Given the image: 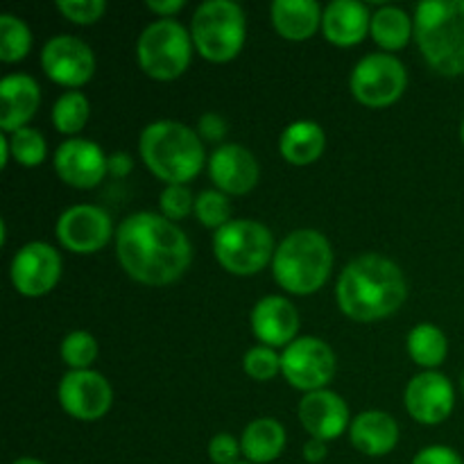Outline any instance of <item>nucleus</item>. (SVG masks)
<instances>
[{"label": "nucleus", "instance_id": "nucleus-41", "mask_svg": "<svg viewBox=\"0 0 464 464\" xmlns=\"http://www.w3.org/2000/svg\"><path fill=\"white\" fill-rule=\"evenodd\" d=\"M131 157L125 152H116L109 157V172H111L113 177H125L127 172H131Z\"/></svg>", "mask_w": 464, "mask_h": 464}, {"label": "nucleus", "instance_id": "nucleus-46", "mask_svg": "<svg viewBox=\"0 0 464 464\" xmlns=\"http://www.w3.org/2000/svg\"><path fill=\"white\" fill-rule=\"evenodd\" d=\"M462 390H464V376H462Z\"/></svg>", "mask_w": 464, "mask_h": 464}, {"label": "nucleus", "instance_id": "nucleus-19", "mask_svg": "<svg viewBox=\"0 0 464 464\" xmlns=\"http://www.w3.org/2000/svg\"><path fill=\"white\" fill-rule=\"evenodd\" d=\"M299 331L297 308L290 299L270 295L263 297L252 311V334L263 343V347H288L295 343Z\"/></svg>", "mask_w": 464, "mask_h": 464}, {"label": "nucleus", "instance_id": "nucleus-18", "mask_svg": "<svg viewBox=\"0 0 464 464\" xmlns=\"http://www.w3.org/2000/svg\"><path fill=\"white\" fill-rule=\"evenodd\" d=\"M299 421L308 435L322 442L338 440L349 429V406L331 390L308 392L299 403Z\"/></svg>", "mask_w": 464, "mask_h": 464}, {"label": "nucleus", "instance_id": "nucleus-22", "mask_svg": "<svg viewBox=\"0 0 464 464\" xmlns=\"http://www.w3.org/2000/svg\"><path fill=\"white\" fill-rule=\"evenodd\" d=\"M352 444L372 458L388 456L399 444V424L383 411H365L349 426Z\"/></svg>", "mask_w": 464, "mask_h": 464}, {"label": "nucleus", "instance_id": "nucleus-16", "mask_svg": "<svg viewBox=\"0 0 464 464\" xmlns=\"http://www.w3.org/2000/svg\"><path fill=\"white\" fill-rule=\"evenodd\" d=\"M456 406L451 381L440 372H421L406 388V411L420 424L435 426L449 420Z\"/></svg>", "mask_w": 464, "mask_h": 464}, {"label": "nucleus", "instance_id": "nucleus-25", "mask_svg": "<svg viewBox=\"0 0 464 464\" xmlns=\"http://www.w3.org/2000/svg\"><path fill=\"white\" fill-rule=\"evenodd\" d=\"M240 449L247 462L267 464L284 453L285 429L272 417H261L247 424L240 438Z\"/></svg>", "mask_w": 464, "mask_h": 464}, {"label": "nucleus", "instance_id": "nucleus-24", "mask_svg": "<svg viewBox=\"0 0 464 464\" xmlns=\"http://www.w3.org/2000/svg\"><path fill=\"white\" fill-rule=\"evenodd\" d=\"M326 134L315 121L290 122L279 139L281 157L293 166H311L324 154Z\"/></svg>", "mask_w": 464, "mask_h": 464}, {"label": "nucleus", "instance_id": "nucleus-28", "mask_svg": "<svg viewBox=\"0 0 464 464\" xmlns=\"http://www.w3.org/2000/svg\"><path fill=\"white\" fill-rule=\"evenodd\" d=\"M91 116V104L80 91H66L53 107V122L62 134H80Z\"/></svg>", "mask_w": 464, "mask_h": 464}, {"label": "nucleus", "instance_id": "nucleus-44", "mask_svg": "<svg viewBox=\"0 0 464 464\" xmlns=\"http://www.w3.org/2000/svg\"><path fill=\"white\" fill-rule=\"evenodd\" d=\"M460 136H462V145H464V121H462V130H460Z\"/></svg>", "mask_w": 464, "mask_h": 464}, {"label": "nucleus", "instance_id": "nucleus-12", "mask_svg": "<svg viewBox=\"0 0 464 464\" xmlns=\"http://www.w3.org/2000/svg\"><path fill=\"white\" fill-rule=\"evenodd\" d=\"M63 412L72 420L98 421L113 403L111 383L95 370L68 372L57 390Z\"/></svg>", "mask_w": 464, "mask_h": 464}, {"label": "nucleus", "instance_id": "nucleus-17", "mask_svg": "<svg viewBox=\"0 0 464 464\" xmlns=\"http://www.w3.org/2000/svg\"><path fill=\"white\" fill-rule=\"evenodd\" d=\"M258 161L243 145H220L208 159V177L225 195H247L258 184Z\"/></svg>", "mask_w": 464, "mask_h": 464}, {"label": "nucleus", "instance_id": "nucleus-4", "mask_svg": "<svg viewBox=\"0 0 464 464\" xmlns=\"http://www.w3.org/2000/svg\"><path fill=\"white\" fill-rule=\"evenodd\" d=\"M415 39L440 75L464 72V0H426L417 5Z\"/></svg>", "mask_w": 464, "mask_h": 464}, {"label": "nucleus", "instance_id": "nucleus-33", "mask_svg": "<svg viewBox=\"0 0 464 464\" xmlns=\"http://www.w3.org/2000/svg\"><path fill=\"white\" fill-rule=\"evenodd\" d=\"M245 374L254 381H270L281 372V356L272 347H252L243 358Z\"/></svg>", "mask_w": 464, "mask_h": 464}, {"label": "nucleus", "instance_id": "nucleus-20", "mask_svg": "<svg viewBox=\"0 0 464 464\" xmlns=\"http://www.w3.org/2000/svg\"><path fill=\"white\" fill-rule=\"evenodd\" d=\"M41 104V89L34 77L14 72L0 82V127L3 134L27 127Z\"/></svg>", "mask_w": 464, "mask_h": 464}, {"label": "nucleus", "instance_id": "nucleus-23", "mask_svg": "<svg viewBox=\"0 0 464 464\" xmlns=\"http://www.w3.org/2000/svg\"><path fill=\"white\" fill-rule=\"evenodd\" d=\"M322 7L315 0H275L272 25L285 41H306L322 27Z\"/></svg>", "mask_w": 464, "mask_h": 464}, {"label": "nucleus", "instance_id": "nucleus-11", "mask_svg": "<svg viewBox=\"0 0 464 464\" xmlns=\"http://www.w3.org/2000/svg\"><path fill=\"white\" fill-rule=\"evenodd\" d=\"M9 276L23 297H45L62 279V256L48 243H27L12 258Z\"/></svg>", "mask_w": 464, "mask_h": 464}, {"label": "nucleus", "instance_id": "nucleus-1", "mask_svg": "<svg viewBox=\"0 0 464 464\" xmlns=\"http://www.w3.org/2000/svg\"><path fill=\"white\" fill-rule=\"evenodd\" d=\"M116 254L127 276L157 288L184 276L193 261V245L166 216L140 211L118 227Z\"/></svg>", "mask_w": 464, "mask_h": 464}, {"label": "nucleus", "instance_id": "nucleus-21", "mask_svg": "<svg viewBox=\"0 0 464 464\" xmlns=\"http://www.w3.org/2000/svg\"><path fill=\"white\" fill-rule=\"evenodd\" d=\"M372 14L370 9L356 0H334L326 5L322 14V32L326 41L340 48H352L361 44L365 34L370 32Z\"/></svg>", "mask_w": 464, "mask_h": 464}, {"label": "nucleus", "instance_id": "nucleus-36", "mask_svg": "<svg viewBox=\"0 0 464 464\" xmlns=\"http://www.w3.org/2000/svg\"><path fill=\"white\" fill-rule=\"evenodd\" d=\"M243 453L240 442H236L234 435L229 433H218L208 442V458L213 464H236L238 456Z\"/></svg>", "mask_w": 464, "mask_h": 464}, {"label": "nucleus", "instance_id": "nucleus-15", "mask_svg": "<svg viewBox=\"0 0 464 464\" xmlns=\"http://www.w3.org/2000/svg\"><path fill=\"white\" fill-rule=\"evenodd\" d=\"M54 170L72 188H93L109 172V159L98 143L86 139L63 140L54 152Z\"/></svg>", "mask_w": 464, "mask_h": 464}, {"label": "nucleus", "instance_id": "nucleus-31", "mask_svg": "<svg viewBox=\"0 0 464 464\" xmlns=\"http://www.w3.org/2000/svg\"><path fill=\"white\" fill-rule=\"evenodd\" d=\"M195 218L208 229H222L231 222V202L220 190H202L195 198Z\"/></svg>", "mask_w": 464, "mask_h": 464}, {"label": "nucleus", "instance_id": "nucleus-10", "mask_svg": "<svg viewBox=\"0 0 464 464\" xmlns=\"http://www.w3.org/2000/svg\"><path fill=\"white\" fill-rule=\"evenodd\" d=\"M281 374L293 388L306 394L326 390L335 374L334 349L313 335L297 338L281 353Z\"/></svg>", "mask_w": 464, "mask_h": 464}, {"label": "nucleus", "instance_id": "nucleus-35", "mask_svg": "<svg viewBox=\"0 0 464 464\" xmlns=\"http://www.w3.org/2000/svg\"><path fill=\"white\" fill-rule=\"evenodd\" d=\"M57 9L71 23H77V25H93L107 12V3L104 0H59Z\"/></svg>", "mask_w": 464, "mask_h": 464}, {"label": "nucleus", "instance_id": "nucleus-32", "mask_svg": "<svg viewBox=\"0 0 464 464\" xmlns=\"http://www.w3.org/2000/svg\"><path fill=\"white\" fill-rule=\"evenodd\" d=\"M98 358V343L86 331H72L62 340V361L75 370H91L93 361Z\"/></svg>", "mask_w": 464, "mask_h": 464}, {"label": "nucleus", "instance_id": "nucleus-5", "mask_svg": "<svg viewBox=\"0 0 464 464\" xmlns=\"http://www.w3.org/2000/svg\"><path fill=\"white\" fill-rule=\"evenodd\" d=\"M334 249L315 229H297L285 236L272 258L276 284L290 295H313L329 281Z\"/></svg>", "mask_w": 464, "mask_h": 464}, {"label": "nucleus", "instance_id": "nucleus-40", "mask_svg": "<svg viewBox=\"0 0 464 464\" xmlns=\"http://www.w3.org/2000/svg\"><path fill=\"white\" fill-rule=\"evenodd\" d=\"M326 442H322V440H315L311 438L306 444H304V460L311 462V464H317L322 462L326 458Z\"/></svg>", "mask_w": 464, "mask_h": 464}, {"label": "nucleus", "instance_id": "nucleus-27", "mask_svg": "<svg viewBox=\"0 0 464 464\" xmlns=\"http://www.w3.org/2000/svg\"><path fill=\"white\" fill-rule=\"evenodd\" d=\"M408 353H411L417 365L426 367V372H430L447 361L449 340L440 326L424 322V324H417L408 334Z\"/></svg>", "mask_w": 464, "mask_h": 464}, {"label": "nucleus", "instance_id": "nucleus-26", "mask_svg": "<svg viewBox=\"0 0 464 464\" xmlns=\"http://www.w3.org/2000/svg\"><path fill=\"white\" fill-rule=\"evenodd\" d=\"M370 32L381 48L394 53V50L406 48L408 41L412 39V34H415V18L408 16L403 9L385 5L379 12L372 14Z\"/></svg>", "mask_w": 464, "mask_h": 464}, {"label": "nucleus", "instance_id": "nucleus-13", "mask_svg": "<svg viewBox=\"0 0 464 464\" xmlns=\"http://www.w3.org/2000/svg\"><path fill=\"white\" fill-rule=\"evenodd\" d=\"M44 72L57 84L77 89L84 86L95 72V54L91 45L71 34L53 36L41 50Z\"/></svg>", "mask_w": 464, "mask_h": 464}, {"label": "nucleus", "instance_id": "nucleus-8", "mask_svg": "<svg viewBox=\"0 0 464 464\" xmlns=\"http://www.w3.org/2000/svg\"><path fill=\"white\" fill-rule=\"evenodd\" d=\"M275 238L256 220H231L213 236V254L236 276L258 275L275 258Z\"/></svg>", "mask_w": 464, "mask_h": 464}, {"label": "nucleus", "instance_id": "nucleus-37", "mask_svg": "<svg viewBox=\"0 0 464 464\" xmlns=\"http://www.w3.org/2000/svg\"><path fill=\"white\" fill-rule=\"evenodd\" d=\"M227 121L220 116V113H204L202 118L198 121V134L202 136L204 140H208V143H218V140H222L227 136Z\"/></svg>", "mask_w": 464, "mask_h": 464}, {"label": "nucleus", "instance_id": "nucleus-38", "mask_svg": "<svg viewBox=\"0 0 464 464\" xmlns=\"http://www.w3.org/2000/svg\"><path fill=\"white\" fill-rule=\"evenodd\" d=\"M412 464H464V462L451 447L435 444V447L421 449V451L415 456V460H412Z\"/></svg>", "mask_w": 464, "mask_h": 464}, {"label": "nucleus", "instance_id": "nucleus-34", "mask_svg": "<svg viewBox=\"0 0 464 464\" xmlns=\"http://www.w3.org/2000/svg\"><path fill=\"white\" fill-rule=\"evenodd\" d=\"M159 207L168 220L177 222L195 213V198L186 184H170L161 190Z\"/></svg>", "mask_w": 464, "mask_h": 464}, {"label": "nucleus", "instance_id": "nucleus-42", "mask_svg": "<svg viewBox=\"0 0 464 464\" xmlns=\"http://www.w3.org/2000/svg\"><path fill=\"white\" fill-rule=\"evenodd\" d=\"M0 168H7V163H9V157H12V150H9V139H7V134H3L0 136Z\"/></svg>", "mask_w": 464, "mask_h": 464}, {"label": "nucleus", "instance_id": "nucleus-29", "mask_svg": "<svg viewBox=\"0 0 464 464\" xmlns=\"http://www.w3.org/2000/svg\"><path fill=\"white\" fill-rule=\"evenodd\" d=\"M32 48V32L14 14L0 16V62L16 63L27 57Z\"/></svg>", "mask_w": 464, "mask_h": 464}, {"label": "nucleus", "instance_id": "nucleus-3", "mask_svg": "<svg viewBox=\"0 0 464 464\" xmlns=\"http://www.w3.org/2000/svg\"><path fill=\"white\" fill-rule=\"evenodd\" d=\"M139 152L154 177L170 184H186L204 168L199 134L184 122H150L139 139Z\"/></svg>", "mask_w": 464, "mask_h": 464}, {"label": "nucleus", "instance_id": "nucleus-14", "mask_svg": "<svg viewBox=\"0 0 464 464\" xmlns=\"http://www.w3.org/2000/svg\"><path fill=\"white\" fill-rule=\"evenodd\" d=\"M111 218L93 204H75L57 220V238L68 252L95 254L111 240Z\"/></svg>", "mask_w": 464, "mask_h": 464}, {"label": "nucleus", "instance_id": "nucleus-39", "mask_svg": "<svg viewBox=\"0 0 464 464\" xmlns=\"http://www.w3.org/2000/svg\"><path fill=\"white\" fill-rule=\"evenodd\" d=\"M184 0H148L145 3V7L150 9V12L159 14V16L163 18H172L177 12H181L184 9Z\"/></svg>", "mask_w": 464, "mask_h": 464}, {"label": "nucleus", "instance_id": "nucleus-45", "mask_svg": "<svg viewBox=\"0 0 464 464\" xmlns=\"http://www.w3.org/2000/svg\"><path fill=\"white\" fill-rule=\"evenodd\" d=\"M236 464H252V462H236Z\"/></svg>", "mask_w": 464, "mask_h": 464}, {"label": "nucleus", "instance_id": "nucleus-30", "mask_svg": "<svg viewBox=\"0 0 464 464\" xmlns=\"http://www.w3.org/2000/svg\"><path fill=\"white\" fill-rule=\"evenodd\" d=\"M7 139L12 157L16 159L23 168L41 166V163L45 161V157H48L45 139L41 136V131L34 130V127H21V130L7 134Z\"/></svg>", "mask_w": 464, "mask_h": 464}, {"label": "nucleus", "instance_id": "nucleus-7", "mask_svg": "<svg viewBox=\"0 0 464 464\" xmlns=\"http://www.w3.org/2000/svg\"><path fill=\"white\" fill-rule=\"evenodd\" d=\"M193 36L181 23L172 18L154 21L140 32L136 44V59L140 71L159 82L181 77L193 57Z\"/></svg>", "mask_w": 464, "mask_h": 464}, {"label": "nucleus", "instance_id": "nucleus-6", "mask_svg": "<svg viewBox=\"0 0 464 464\" xmlns=\"http://www.w3.org/2000/svg\"><path fill=\"white\" fill-rule=\"evenodd\" d=\"M195 48L207 62L227 63L240 54L247 36V21L240 5L231 0H208L198 7L190 23Z\"/></svg>", "mask_w": 464, "mask_h": 464}, {"label": "nucleus", "instance_id": "nucleus-2", "mask_svg": "<svg viewBox=\"0 0 464 464\" xmlns=\"http://www.w3.org/2000/svg\"><path fill=\"white\" fill-rule=\"evenodd\" d=\"M408 295L401 267L381 254L353 258L338 276L335 299L340 311L356 322L385 320L403 306Z\"/></svg>", "mask_w": 464, "mask_h": 464}, {"label": "nucleus", "instance_id": "nucleus-43", "mask_svg": "<svg viewBox=\"0 0 464 464\" xmlns=\"http://www.w3.org/2000/svg\"><path fill=\"white\" fill-rule=\"evenodd\" d=\"M14 464H45V462L36 460V458H21V460H16Z\"/></svg>", "mask_w": 464, "mask_h": 464}, {"label": "nucleus", "instance_id": "nucleus-9", "mask_svg": "<svg viewBox=\"0 0 464 464\" xmlns=\"http://www.w3.org/2000/svg\"><path fill=\"white\" fill-rule=\"evenodd\" d=\"M353 98L370 109H383L397 102L408 86L406 66L394 54H367L352 72Z\"/></svg>", "mask_w": 464, "mask_h": 464}]
</instances>
